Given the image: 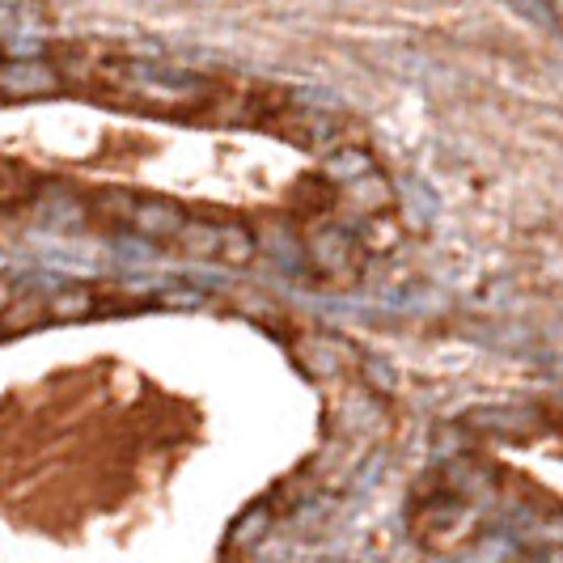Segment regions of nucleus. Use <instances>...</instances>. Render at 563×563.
<instances>
[{"mask_svg":"<svg viewBox=\"0 0 563 563\" xmlns=\"http://www.w3.org/2000/svg\"><path fill=\"white\" fill-rule=\"evenodd\" d=\"M81 85L114 107L153 119H196L217 102V85L208 77L157 59H89Z\"/></svg>","mask_w":563,"mask_h":563,"instance_id":"obj_1","label":"nucleus"},{"mask_svg":"<svg viewBox=\"0 0 563 563\" xmlns=\"http://www.w3.org/2000/svg\"><path fill=\"white\" fill-rule=\"evenodd\" d=\"M301 246H306V258L310 267L331 284H352L361 276V258H365V242L361 233L343 225H331V221H313L306 233H301Z\"/></svg>","mask_w":563,"mask_h":563,"instance_id":"obj_2","label":"nucleus"},{"mask_svg":"<svg viewBox=\"0 0 563 563\" xmlns=\"http://www.w3.org/2000/svg\"><path fill=\"white\" fill-rule=\"evenodd\" d=\"M475 508L471 500H462V496H428L420 508H416V538H420L423 547H432V551H445V547H457L462 538L475 530Z\"/></svg>","mask_w":563,"mask_h":563,"instance_id":"obj_3","label":"nucleus"},{"mask_svg":"<svg viewBox=\"0 0 563 563\" xmlns=\"http://www.w3.org/2000/svg\"><path fill=\"white\" fill-rule=\"evenodd\" d=\"M68 89L64 68L43 56H0V98H56Z\"/></svg>","mask_w":563,"mask_h":563,"instance_id":"obj_4","label":"nucleus"},{"mask_svg":"<svg viewBox=\"0 0 563 563\" xmlns=\"http://www.w3.org/2000/svg\"><path fill=\"white\" fill-rule=\"evenodd\" d=\"M123 221L136 229L141 238H148V242H166V238L178 242V233L187 229L183 208L169 203V199H132L128 212H123Z\"/></svg>","mask_w":563,"mask_h":563,"instance_id":"obj_5","label":"nucleus"},{"mask_svg":"<svg viewBox=\"0 0 563 563\" xmlns=\"http://www.w3.org/2000/svg\"><path fill=\"white\" fill-rule=\"evenodd\" d=\"M356 233H361V242H365L368 254H390L398 242H402V225H398L395 208H390V212H373V217H365Z\"/></svg>","mask_w":563,"mask_h":563,"instance_id":"obj_6","label":"nucleus"},{"mask_svg":"<svg viewBox=\"0 0 563 563\" xmlns=\"http://www.w3.org/2000/svg\"><path fill=\"white\" fill-rule=\"evenodd\" d=\"M551 9H555V18H560V26H563V0H551Z\"/></svg>","mask_w":563,"mask_h":563,"instance_id":"obj_7","label":"nucleus"}]
</instances>
